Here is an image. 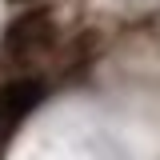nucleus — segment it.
I'll return each instance as SVG.
<instances>
[{"label":"nucleus","mask_w":160,"mask_h":160,"mask_svg":"<svg viewBox=\"0 0 160 160\" xmlns=\"http://www.w3.org/2000/svg\"><path fill=\"white\" fill-rule=\"evenodd\" d=\"M52 36V20L48 12H24L8 24V32H4V44H0V56L8 60V64H24V60H32L48 44Z\"/></svg>","instance_id":"nucleus-1"},{"label":"nucleus","mask_w":160,"mask_h":160,"mask_svg":"<svg viewBox=\"0 0 160 160\" xmlns=\"http://www.w3.org/2000/svg\"><path fill=\"white\" fill-rule=\"evenodd\" d=\"M40 96H44L40 80H16V84L0 88V144L12 136V132H16V124L40 104Z\"/></svg>","instance_id":"nucleus-2"}]
</instances>
